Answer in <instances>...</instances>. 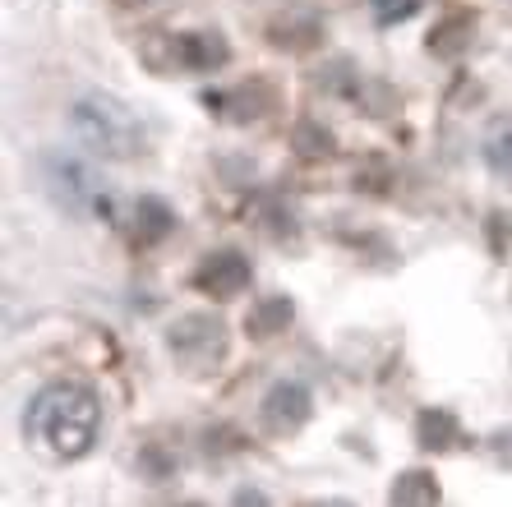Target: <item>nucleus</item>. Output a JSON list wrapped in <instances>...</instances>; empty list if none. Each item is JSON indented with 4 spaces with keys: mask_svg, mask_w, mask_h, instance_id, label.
<instances>
[{
    "mask_svg": "<svg viewBox=\"0 0 512 507\" xmlns=\"http://www.w3.org/2000/svg\"><path fill=\"white\" fill-rule=\"evenodd\" d=\"M24 429L42 457L51 461H79L97 443L102 429V401L84 383H51L42 388L24 411Z\"/></svg>",
    "mask_w": 512,
    "mask_h": 507,
    "instance_id": "1",
    "label": "nucleus"
},
{
    "mask_svg": "<svg viewBox=\"0 0 512 507\" xmlns=\"http://www.w3.org/2000/svg\"><path fill=\"white\" fill-rule=\"evenodd\" d=\"M70 130L93 157L102 162H134L148 153V130L120 97L111 93H84L70 107Z\"/></svg>",
    "mask_w": 512,
    "mask_h": 507,
    "instance_id": "2",
    "label": "nucleus"
},
{
    "mask_svg": "<svg viewBox=\"0 0 512 507\" xmlns=\"http://www.w3.org/2000/svg\"><path fill=\"white\" fill-rule=\"evenodd\" d=\"M167 346L185 369L203 374V369L222 365V355H227V328H222L213 314H185L180 323H171Z\"/></svg>",
    "mask_w": 512,
    "mask_h": 507,
    "instance_id": "3",
    "label": "nucleus"
},
{
    "mask_svg": "<svg viewBox=\"0 0 512 507\" xmlns=\"http://www.w3.org/2000/svg\"><path fill=\"white\" fill-rule=\"evenodd\" d=\"M42 176H47L51 199L65 203L70 213H88V208L97 213V203H107V189H102V180H97V171L88 162H74V157H47Z\"/></svg>",
    "mask_w": 512,
    "mask_h": 507,
    "instance_id": "4",
    "label": "nucleus"
},
{
    "mask_svg": "<svg viewBox=\"0 0 512 507\" xmlns=\"http://www.w3.org/2000/svg\"><path fill=\"white\" fill-rule=\"evenodd\" d=\"M162 51H167L171 70H222L231 60L227 37L213 33V28H194V33H167L162 37Z\"/></svg>",
    "mask_w": 512,
    "mask_h": 507,
    "instance_id": "5",
    "label": "nucleus"
},
{
    "mask_svg": "<svg viewBox=\"0 0 512 507\" xmlns=\"http://www.w3.org/2000/svg\"><path fill=\"white\" fill-rule=\"evenodd\" d=\"M194 286L213 300H236L245 286H250V259L236 254V249H217L194 268Z\"/></svg>",
    "mask_w": 512,
    "mask_h": 507,
    "instance_id": "6",
    "label": "nucleus"
},
{
    "mask_svg": "<svg viewBox=\"0 0 512 507\" xmlns=\"http://www.w3.org/2000/svg\"><path fill=\"white\" fill-rule=\"evenodd\" d=\"M263 420L273 434H296L305 420H310V392L300 388V383H277L263 401Z\"/></svg>",
    "mask_w": 512,
    "mask_h": 507,
    "instance_id": "7",
    "label": "nucleus"
},
{
    "mask_svg": "<svg viewBox=\"0 0 512 507\" xmlns=\"http://www.w3.org/2000/svg\"><path fill=\"white\" fill-rule=\"evenodd\" d=\"M263 88H273V83H268V79H250V83H240V88L217 93L213 107L227 111L231 120H263L268 111L277 107V93H263Z\"/></svg>",
    "mask_w": 512,
    "mask_h": 507,
    "instance_id": "8",
    "label": "nucleus"
},
{
    "mask_svg": "<svg viewBox=\"0 0 512 507\" xmlns=\"http://www.w3.org/2000/svg\"><path fill=\"white\" fill-rule=\"evenodd\" d=\"M171 226H176V213H171L162 199H153V194H148V199L134 203V226H130V236L139 240V245H157V240L167 236Z\"/></svg>",
    "mask_w": 512,
    "mask_h": 507,
    "instance_id": "9",
    "label": "nucleus"
},
{
    "mask_svg": "<svg viewBox=\"0 0 512 507\" xmlns=\"http://www.w3.org/2000/svg\"><path fill=\"white\" fill-rule=\"evenodd\" d=\"M471 28H476V14H448V19H443V24L429 33L425 47L434 51V56L448 60V56H457V51L471 42Z\"/></svg>",
    "mask_w": 512,
    "mask_h": 507,
    "instance_id": "10",
    "label": "nucleus"
},
{
    "mask_svg": "<svg viewBox=\"0 0 512 507\" xmlns=\"http://www.w3.org/2000/svg\"><path fill=\"white\" fill-rule=\"evenodd\" d=\"M291 314H296V305H291L286 295H268L250 314V332L254 337H277L282 328H291Z\"/></svg>",
    "mask_w": 512,
    "mask_h": 507,
    "instance_id": "11",
    "label": "nucleus"
},
{
    "mask_svg": "<svg viewBox=\"0 0 512 507\" xmlns=\"http://www.w3.org/2000/svg\"><path fill=\"white\" fill-rule=\"evenodd\" d=\"M485 162L494 166L499 176L512 180V111L489 125V134H485Z\"/></svg>",
    "mask_w": 512,
    "mask_h": 507,
    "instance_id": "12",
    "label": "nucleus"
},
{
    "mask_svg": "<svg viewBox=\"0 0 512 507\" xmlns=\"http://www.w3.org/2000/svg\"><path fill=\"white\" fill-rule=\"evenodd\" d=\"M296 153L300 157H328L333 153V134L323 125H300L296 130Z\"/></svg>",
    "mask_w": 512,
    "mask_h": 507,
    "instance_id": "13",
    "label": "nucleus"
},
{
    "mask_svg": "<svg viewBox=\"0 0 512 507\" xmlns=\"http://www.w3.org/2000/svg\"><path fill=\"white\" fill-rule=\"evenodd\" d=\"M416 10H420V0H374L379 24H402V19H411Z\"/></svg>",
    "mask_w": 512,
    "mask_h": 507,
    "instance_id": "14",
    "label": "nucleus"
},
{
    "mask_svg": "<svg viewBox=\"0 0 512 507\" xmlns=\"http://www.w3.org/2000/svg\"><path fill=\"white\" fill-rule=\"evenodd\" d=\"M420 425H425V429H420V434H425V443H443V438L453 434V420H448L443 411H429Z\"/></svg>",
    "mask_w": 512,
    "mask_h": 507,
    "instance_id": "15",
    "label": "nucleus"
},
{
    "mask_svg": "<svg viewBox=\"0 0 512 507\" xmlns=\"http://www.w3.org/2000/svg\"><path fill=\"white\" fill-rule=\"evenodd\" d=\"M116 5H125V10H130V5H143V0H116Z\"/></svg>",
    "mask_w": 512,
    "mask_h": 507,
    "instance_id": "16",
    "label": "nucleus"
}]
</instances>
